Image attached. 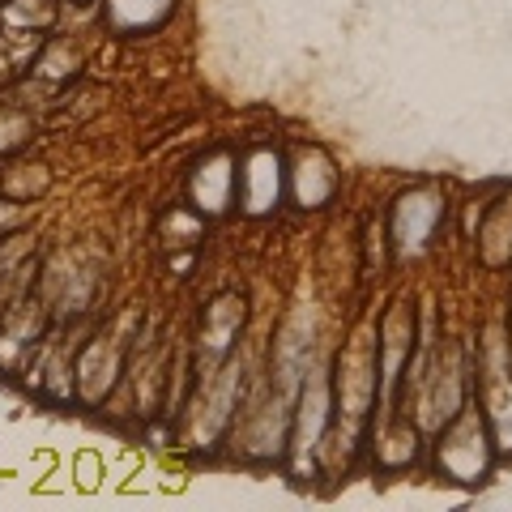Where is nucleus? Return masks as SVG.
<instances>
[{
  "instance_id": "obj_1",
  "label": "nucleus",
  "mask_w": 512,
  "mask_h": 512,
  "mask_svg": "<svg viewBox=\"0 0 512 512\" xmlns=\"http://www.w3.org/2000/svg\"><path fill=\"white\" fill-rule=\"evenodd\" d=\"M440 218V201L427 197V192H406L402 201L393 205V244L402 256H414L427 248L431 231H436Z\"/></svg>"
},
{
  "instance_id": "obj_2",
  "label": "nucleus",
  "mask_w": 512,
  "mask_h": 512,
  "mask_svg": "<svg viewBox=\"0 0 512 512\" xmlns=\"http://www.w3.org/2000/svg\"><path fill=\"white\" fill-rule=\"evenodd\" d=\"M278 154H252L248 163H244V175H235V184L244 188V205L252 214H265V210H274V201H278V188H282V175H278Z\"/></svg>"
},
{
  "instance_id": "obj_3",
  "label": "nucleus",
  "mask_w": 512,
  "mask_h": 512,
  "mask_svg": "<svg viewBox=\"0 0 512 512\" xmlns=\"http://www.w3.org/2000/svg\"><path fill=\"white\" fill-rule=\"evenodd\" d=\"M231 192H235V171H231L227 154L201 163V171L192 175V201H197V210H205V214H222V210H227Z\"/></svg>"
},
{
  "instance_id": "obj_4",
  "label": "nucleus",
  "mask_w": 512,
  "mask_h": 512,
  "mask_svg": "<svg viewBox=\"0 0 512 512\" xmlns=\"http://www.w3.org/2000/svg\"><path fill=\"white\" fill-rule=\"evenodd\" d=\"M52 0H0V30L9 35H35L39 26H52Z\"/></svg>"
},
{
  "instance_id": "obj_5",
  "label": "nucleus",
  "mask_w": 512,
  "mask_h": 512,
  "mask_svg": "<svg viewBox=\"0 0 512 512\" xmlns=\"http://www.w3.org/2000/svg\"><path fill=\"white\" fill-rule=\"evenodd\" d=\"M175 9V0H107V18L120 30H150Z\"/></svg>"
},
{
  "instance_id": "obj_6",
  "label": "nucleus",
  "mask_w": 512,
  "mask_h": 512,
  "mask_svg": "<svg viewBox=\"0 0 512 512\" xmlns=\"http://www.w3.org/2000/svg\"><path fill=\"white\" fill-rule=\"evenodd\" d=\"M333 192V171H329V163L320 154H308L303 163L295 167V197H299V205L303 210H316L320 201H325Z\"/></svg>"
},
{
  "instance_id": "obj_7",
  "label": "nucleus",
  "mask_w": 512,
  "mask_h": 512,
  "mask_svg": "<svg viewBox=\"0 0 512 512\" xmlns=\"http://www.w3.org/2000/svg\"><path fill=\"white\" fill-rule=\"evenodd\" d=\"M26 141H30V120L22 116L18 107H5V103H0V158L18 154Z\"/></svg>"
},
{
  "instance_id": "obj_8",
  "label": "nucleus",
  "mask_w": 512,
  "mask_h": 512,
  "mask_svg": "<svg viewBox=\"0 0 512 512\" xmlns=\"http://www.w3.org/2000/svg\"><path fill=\"white\" fill-rule=\"evenodd\" d=\"M22 222H26V205L9 201V197H0V239H5L9 231H18Z\"/></svg>"
},
{
  "instance_id": "obj_9",
  "label": "nucleus",
  "mask_w": 512,
  "mask_h": 512,
  "mask_svg": "<svg viewBox=\"0 0 512 512\" xmlns=\"http://www.w3.org/2000/svg\"><path fill=\"white\" fill-rule=\"evenodd\" d=\"M77 5H86V0H77Z\"/></svg>"
}]
</instances>
